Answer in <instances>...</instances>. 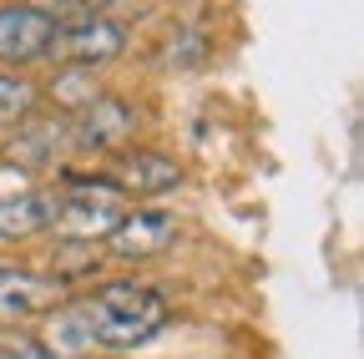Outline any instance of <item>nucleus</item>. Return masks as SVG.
<instances>
[{
    "instance_id": "f03ea898",
    "label": "nucleus",
    "mask_w": 364,
    "mask_h": 359,
    "mask_svg": "<svg viewBox=\"0 0 364 359\" xmlns=\"http://www.w3.org/2000/svg\"><path fill=\"white\" fill-rule=\"evenodd\" d=\"M127 213L122 183H97V177H66L61 188V213H56V233L71 243H107V233Z\"/></svg>"
},
{
    "instance_id": "f8f14e48",
    "label": "nucleus",
    "mask_w": 364,
    "mask_h": 359,
    "mask_svg": "<svg viewBox=\"0 0 364 359\" xmlns=\"http://www.w3.org/2000/svg\"><path fill=\"white\" fill-rule=\"evenodd\" d=\"M61 137H66V127H61V122L26 127L21 137H16V152H21L26 162H51V157H61Z\"/></svg>"
},
{
    "instance_id": "ddd939ff",
    "label": "nucleus",
    "mask_w": 364,
    "mask_h": 359,
    "mask_svg": "<svg viewBox=\"0 0 364 359\" xmlns=\"http://www.w3.org/2000/svg\"><path fill=\"white\" fill-rule=\"evenodd\" d=\"M26 6H36V11H46V16H71V11H97V6H107V0H26Z\"/></svg>"
},
{
    "instance_id": "1a4fd4ad",
    "label": "nucleus",
    "mask_w": 364,
    "mask_h": 359,
    "mask_svg": "<svg viewBox=\"0 0 364 359\" xmlns=\"http://www.w3.org/2000/svg\"><path fill=\"white\" fill-rule=\"evenodd\" d=\"M177 183H182V167L162 152H132L127 167H122V193H136V198L177 193Z\"/></svg>"
},
{
    "instance_id": "7ed1b4c3",
    "label": "nucleus",
    "mask_w": 364,
    "mask_h": 359,
    "mask_svg": "<svg viewBox=\"0 0 364 359\" xmlns=\"http://www.w3.org/2000/svg\"><path fill=\"white\" fill-rule=\"evenodd\" d=\"M56 31H61V21L46 16V11H36V6H26V0L0 6V61H11V66L51 61Z\"/></svg>"
},
{
    "instance_id": "f257e3e1",
    "label": "nucleus",
    "mask_w": 364,
    "mask_h": 359,
    "mask_svg": "<svg viewBox=\"0 0 364 359\" xmlns=\"http://www.w3.org/2000/svg\"><path fill=\"white\" fill-rule=\"evenodd\" d=\"M167 324V299L147 284H107L91 299H76L66 309L51 314L46 324V344L61 359H81L86 349H112V354H127V349H142L157 329Z\"/></svg>"
},
{
    "instance_id": "4468645a",
    "label": "nucleus",
    "mask_w": 364,
    "mask_h": 359,
    "mask_svg": "<svg viewBox=\"0 0 364 359\" xmlns=\"http://www.w3.org/2000/svg\"><path fill=\"white\" fill-rule=\"evenodd\" d=\"M0 359H61V354L41 349V344H31V339H16V344H6V349H0Z\"/></svg>"
},
{
    "instance_id": "6e6552de",
    "label": "nucleus",
    "mask_w": 364,
    "mask_h": 359,
    "mask_svg": "<svg viewBox=\"0 0 364 359\" xmlns=\"http://www.w3.org/2000/svg\"><path fill=\"white\" fill-rule=\"evenodd\" d=\"M61 193H21V198H0V243L11 238H36L46 228H56Z\"/></svg>"
},
{
    "instance_id": "20e7f679",
    "label": "nucleus",
    "mask_w": 364,
    "mask_h": 359,
    "mask_svg": "<svg viewBox=\"0 0 364 359\" xmlns=\"http://www.w3.org/2000/svg\"><path fill=\"white\" fill-rule=\"evenodd\" d=\"M127 46V31L107 16H81V21H61L56 31V46H51V61H66V66H102V61H117Z\"/></svg>"
},
{
    "instance_id": "0eeeda50",
    "label": "nucleus",
    "mask_w": 364,
    "mask_h": 359,
    "mask_svg": "<svg viewBox=\"0 0 364 359\" xmlns=\"http://www.w3.org/2000/svg\"><path fill=\"white\" fill-rule=\"evenodd\" d=\"M71 132H76V147L102 152V147H117V142H127L136 132V112L122 97H97L86 112H76Z\"/></svg>"
},
{
    "instance_id": "423d86ee",
    "label": "nucleus",
    "mask_w": 364,
    "mask_h": 359,
    "mask_svg": "<svg viewBox=\"0 0 364 359\" xmlns=\"http://www.w3.org/2000/svg\"><path fill=\"white\" fill-rule=\"evenodd\" d=\"M66 299V284L51 274H26V268H0V324H21L56 314Z\"/></svg>"
},
{
    "instance_id": "9b49d317",
    "label": "nucleus",
    "mask_w": 364,
    "mask_h": 359,
    "mask_svg": "<svg viewBox=\"0 0 364 359\" xmlns=\"http://www.w3.org/2000/svg\"><path fill=\"white\" fill-rule=\"evenodd\" d=\"M51 97H56L61 107H71V112H86L91 102L102 97V92H97V81H91V71H81V66H66V71L51 81Z\"/></svg>"
},
{
    "instance_id": "2eb2a0df",
    "label": "nucleus",
    "mask_w": 364,
    "mask_h": 359,
    "mask_svg": "<svg viewBox=\"0 0 364 359\" xmlns=\"http://www.w3.org/2000/svg\"><path fill=\"white\" fill-rule=\"evenodd\" d=\"M6 344H16V334H0V349H6Z\"/></svg>"
},
{
    "instance_id": "9d476101",
    "label": "nucleus",
    "mask_w": 364,
    "mask_h": 359,
    "mask_svg": "<svg viewBox=\"0 0 364 359\" xmlns=\"http://www.w3.org/2000/svg\"><path fill=\"white\" fill-rule=\"evenodd\" d=\"M36 112V86L26 76H11V71H0V127H16Z\"/></svg>"
},
{
    "instance_id": "39448f33",
    "label": "nucleus",
    "mask_w": 364,
    "mask_h": 359,
    "mask_svg": "<svg viewBox=\"0 0 364 359\" xmlns=\"http://www.w3.org/2000/svg\"><path fill=\"white\" fill-rule=\"evenodd\" d=\"M172 238H177V218L167 208H136V213H122V223L107 233V253L122 263H142L167 253Z\"/></svg>"
}]
</instances>
